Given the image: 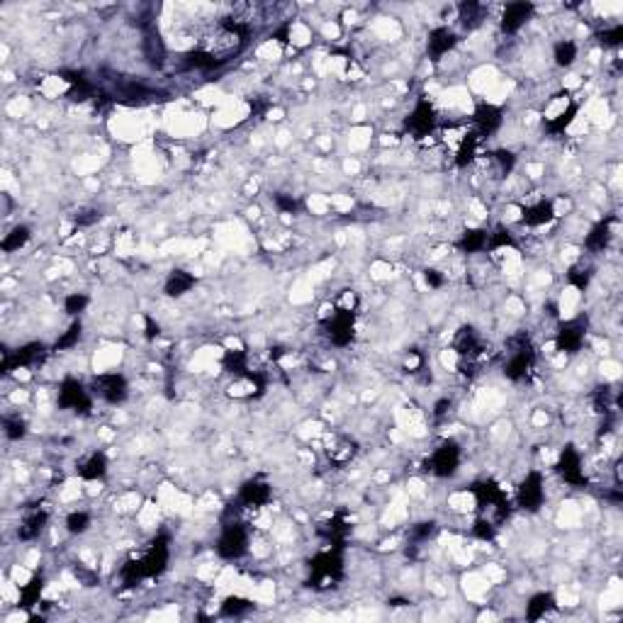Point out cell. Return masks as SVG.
I'll return each mask as SVG.
<instances>
[{
    "mask_svg": "<svg viewBox=\"0 0 623 623\" xmlns=\"http://www.w3.org/2000/svg\"><path fill=\"white\" fill-rule=\"evenodd\" d=\"M170 560V548H168V538L158 536L156 540L146 545L139 555L129 558L120 570V580H122L124 587H134L136 582L146 580V577H158L163 570L168 567Z\"/></svg>",
    "mask_w": 623,
    "mask_h": 623,
    "instance_id": "1",
    "label": "cell"
},
{
    "mask_svg": "<svg viewBox=\"0 0 623 623\" xmlns=\"http://www.w3.org/2000/svg\"><path fill=\"white\" fill-rule=\"evenodd\" d=\"M472 494H475V501H477L479 519H487L497 528H499V523H504L506 519H509V499H506V492L494 482V479L475 482L472 484Z\"/></svg>",
    "mask_w": 623,
    "mask_h": 623,
    "instance_id": "2",
    "label": "cell"
},
{
    "mask_svg": "<svg viewBox=\"0 0 623 623\" xmlns=\"http://www.w3.org/2000/svg\"><path fill=\"white\" fill-rule=\"evenodd\" d=\"M344 577V548L341 545H327L312 558V589H329Z\"/></svg>",
    "mask_w": 623,
    "mask_h": 623,
    "instance_id": "3",
    "label": "cell"
},
{
    "mask_svg": "<svg viewBox=\"0 0 623 623\" xmlns=\"http://www.w3.org/2000/svg\"><path fill=\"white\" fill-rule=\"evenodd\" d=\"M506 346H509V358H506L504 363V375L509 380H514V383H519V380L526 378V373L533 368V361H536V351H533L531 341H528L526 334H516L511 336L509 341H506Z\"/></svg>",
    "mask_w": 623,
    "mask_h": 623,
    "instance_id": "4",
    "label": "cell"
},
{
    "mask_svg": "<svg viewBox=\"0 0 623 623\" xmlns=\"http://www.w3.org/2000/svg\"><path fill=\"white\" fill-rule=\"evenodd\" d=\"M249 550V528L241 521L224 523L222 536L217 540V553L224 560H239Z\"/></svg>",
    "mask_w": 623,
    "mask_h": 623,
    "instance_id": "5",
    "label": "cell"
},
{
    "mask_svg": "<svg viewBox=\"0 0 623 623\" xmlns=\"http://www.w3.org/2000/svg\"><path fill=\"white\" fill-rule=\"evenodd\" d=\"M324 334L329 336L334 346H349L354 341L356 334V310H344V307H336L332 312V317L322 324Z\"/></svg>",
    "mask_w": 623,
    "mask_h": 623,
    "instance_id": "6",
    "label": "cell"
},
{
    "mask_svg": "<svg viewBox=\"0 0 623 623\" xmlns=\"http://www.w3.org/2000/svg\"><path fill=\"white\" fill-rule=\"evenodd\" d=\"M57 402L62 409L76 412V414H91V409H93L91 392H88V390L83 388V383L76 378H64V383L59 385Z\"/></svg>",
    "mask_w": 623,
    "mask_h": 623,
    "instance_id": "7",
    "label": "cell"
},
{
    "mask_svg": "<svg viewBox=\"0 0 623 623\" xmlns=\"http://www.w3.org/2000/svg\"><path fill=\"white\" fill-rule=\"evenodd\" d=\"M458 465H460V446H458L455 441H443L426 460V470L433 472L436 477L455 475Z\"/></svg>",
    "mask_w": 623,
    "mask_h": 623,
    "instance_id": "8",
    "label": "cell"
},
{
    "mask_svg": "<svg viewBox=\"0 0 623 623\" xmlns=\"http://www.w3.org/2000/svg\"><path fill=\"white\" fill-rule=\"evenodd\" d=\"M93 392L100 397L105 404L117 407V404H122V402L127 400V395H129V385H127V380L122 378V375L105 373V375H98V378L93 380Z\"/></svg>",
    "mask_w": 623,
    "mask_h": 623,
    "instance_id": "9",
    "label": "cell"
},
{
    "mask_svg": "<svg viewBox=\"0 0 623 623\" xmlns=\"http://www.w3.org/2000/svg\"><path fill=\"white\" fill-rule=\"evenodd\" d=\"M44 356H47V346L40 344V341H32V344L20 346L18 351H5L3 366H0V371L8 375V373H13V371H20V368L37 366V363H40Z\"/></svg>",
    "mask_w": 623,
    "mask_h": 623,
    "instance_id": "10",
    "label": "cell"
},
{
    "mask_svg": "<svg viewBox=\"0 0 623 623\" xmlns=\"http://www.w3.org/2000/svg\"><path fill=\"white\" fill-rule=\"evenodd\" d=\"M545 499V487H543V475L540 472H528L519 484V504L526 511H538L543 506Z\"/></svg>",
    "mask_w": 623,
    "mask_h": 623,
    "instance_id": "11",
    "label": "cell"
},
{
    "mask_svg": "<svg viewBox=\"0 0 623 623\" xmlns=\"http://www.w3.org/2000/svg\"><path fill=\"white\" fill-rule=\"evenodd\" d=\"M404 124L417 139H421V136L431 134V129L436 127V110H433V105L429 100H419Z\"/></svg>",
    "mask_w": 623,
    "mask_h": 623,
    "instance_id": "12",
    "label": "cell"
},
{
    "mask_svg": "<svg viewBox=\"0 0 623 623\" xmlns=\"http://www.w3.org/2000/svg\"><path fill=\"white\" fill-rule=\"evenodd\" d=\"M558 472L562 475L567 484L572 487H584L587 484V477H584V467H582V458L572 446H565V450L560 453L558 460Z\"/></svg>",
    "mask_w": 623,
    "mask_h": 623,
    "instance_id": "13",
    "label": "cell"
},
{
    "mask_svg": "<svg viewBox=\"0 0 623 623\" xmlns=\"http://www.w3.org/2000/svg\"><path fill=\"white\" fill-rule=\"evenodd\" d=\"M270 501V487L263 479H249L244 482V487L239 489V497H236V504L239 509H261Z\"/></svg>",
    "mask_w": 623,
    "mask_h": 623,
    "instance_id": "14",
    "label": "cell"
},
{
    "mask_svg": "<svg viewBox=\"0 0 623 623\" xmlns=\"http://www.w3.org/2000/svg\"><path fill=\"white\" fill-rule=\"evenodd\" d=\"M584 334H587V329H584L580 319L560 324L558 336H555V349L562 351V354H577L584 344Z\"/></svg>",
    "mask_w": 623,
    "mask_h": 623,
    "instance_id": "15",
    "label": "cell"
},
{
    "mask_svg": "<svg viewBox=\"0 0 623 623\" xmlns=\"http://www.w3.org/2000/svg\"><path fill=\"white\" fill-rule=\"evenodd\" d=\"M472 124H475V132L479 136H489L501 127V110L497 105L489 103H479L475 107V115H472Z\"/></svg>",
    "mask_w": 623,
    "mask_h": 623,
    "instance_id": "16",
    "label": "cell"
},
{
    "mask_svg": "<svg viewBox=\"0 0 623 623\" xmlns=\"http://www.w3.org/2000/svg\"><path fill=\"white\" fill-rule=\"evenodd\" d=\"M533 3H509L504 8V13H501V30L506 32V35H514V32H519L523 25H526L528 20H531L533 15Z\"/></svg>",
    "mask_w": 623,
    "mask_h": 623,
    "instance_id": "17",
    "label": "cell"
},
{
    "mask_svg": "<svg viewBox=\"0 0 623 623\" xmlns=\"http://www.w3.org/2000/svg\"><path fill=\"white\" fill-rule=\"evenodd\" d=\"M455 42H458V37L453 30H448V27H436V30L429 32V42H426L429 57H431L433 62H438L441 57H446V54L455 47Z\"/></svg>",
    "mask_w": 623,
    "mask_h": 623,
    "instance_id": "18",
    "label": "cell"
},
{
    "mask_svg": "<svg viewBox=\"0 0 623 623\" xmlns=\"http://www.w3.org/2000/svg\"><path fill=\"white\" fill-rule=\"evenodd\" d=\"M144 54H146L149 64L156 66V69L163 64V59H166V44L161 42V35H158L153 22H149V25L144 27Z\"/></svg>",
    "mask_w": 623,
    "mask_h": 623,
    "instance_id": "19",
    "label": "cell"
},
{
    "mask_svg": "<svg viewBox=\"0 0 623 623\" xmlns=\"http://www.w3.org/2000/svg\"><path fill=\"white\" fill-rule=\"evenodd\" d=\"M349 531H351V526H349V521H346L344 514H334L332 519L319 528V533H322L324 540H327V545H341V548H344V540H346V536H349Z\"/></svg>",
    "mask_w": 623,
    "mask_h": 623,
    "instance_id": "20",
    "label": "cell"
},
{
    "mask_svg": "<svg viewBox=\"0 0 623 623\" xmlns=\"http://www.w3.org/2000/svg\"><path fill=\"white\" fill-rule=\"evenodd\" d=\"M553 219H555V207L550 200H538L523 209V222H526L528 227H543V224H550Z\"/></svg>",
    "mask_w": 623,
    "mask_h": 623,
    "instance_id": "21",
    "label": "cell"
},
{
    "mask_svg": "<svg viewBox=\"0 0 623 623\" xmlns=\"http://www.w3.org/2000/svg\"><path fill=\"white\" fill-rule=\"evenodd\" d=\"M76 470H78L81 479H103L105 472H107V458L100 450H95V453L86 455Z\"/></svg>",
    "mask_w": 623,
    "mask_h": 623,
    "instance_id": "22",
    "label": "cell"
},
{
    "mask_svg": "<svg viewBox=\"0 0 623 623\" xmlns=\"http://www.w3.org/2000/svg\"><path fill=\"white\" fill-rule=\"evenodd\" d=\"M47 526V511L44 509H32L25 514V519L20 521L18 538L20 540H35L42 533V528Z\"/></svg>",
    "mask_w": 623,
    "mask_h": 623,
    "instance_id": "23",
    "label": "cell"
},
{
    "mask_svg": "<svg viewBox=\"0 0 623 623\" xmlns=\"http://www.w3.org/2000/svg\"><path fill=\"white\" fill-rule=\"evenodd\" d=\"M192 288H195V275H190L187 270H170L166 283H163V292L168 297H180Z\"/></svg>",
    "mask_w": 623,
    "mask_h": 623,
    "instance_id": "24",
    "label": "cell"
},
{
    "mask_svg": "<svg viewBox=\"0 0 623 623\" xmlns=\"http://www.w3.org/2000/svg\"><path fill=\"white\" fill-rule=\"evenodd\" d=\"M327 455H329V460H332V465H339V467L346 465V462L356 455V441L349 436H339L334 443H329Z\"/></svg>",
    "mask_w": 623,
    "mask_h": 623,
    "instance_id": "25",
    "label": "cell"
},
{
    "mask_svg": "<svg viewBox=\"0 0 623 623\" xmlns=\"http://www.w3.org/2000/svg\"><path fill=\"white\" fill-rule=\"evenodd\" d=\"M609 241H611V219H602V222L594 224L592 231L587 234L584 246H587L589 251L599 253V251H604L606 246H609Z\"/></svg>",
    "mask_w": 623,
    "mask_h": 623,
    "instance_id": "26",
    "label": "cell"
},
{
    "mask_svg": "<svg viewBox=\"0 0 623 623\" xmlns=\"http://www.w3.org/2000/svg\"><path fill=\"white\" fill-rule=\"evenodd\" d=\"M479 139H482V136L477 134L475 129L472 132H465V134L460 136V144H458V151H455V163L458 166H467V163L472 161V158H475V153H477V146H479Z\"/></svg>",
    "mask_w": 623,
    "mask_h": 623,
    "instance_id": "27",
    "label": "cell"
},
{
    "mask_svg": "<svg viewBox=\"0 0 623 623\" xmlns=\"http://www.w3.org/2000/svg\"><path fill=\"white\" fill-rule=\"evenodd\" d=\"M484 13H487L484 5L475 3V0H467V3L458 5V18H460V25L467 27V30H475L479 22L484 20Z\"/></svg>",
    "mask_w": 623,
    "mask_h": 623,
    "instance_id": "28",
    "label": "cell"
},
{
    "mask_svg": "<svg viewBox=\"0 0 623 623\" xmlns=\"http://www.w3.org/2000/svg\"><path fill=\"white\" fill-rule=\"evenodd\" d=\"M553 606H555L553 594H548V592L533 594V597L528 599V604H526V619L528 621H540L550 609H553Z\"/></svg>",
    "mask_w": 623,
    "mask_h": 623,
    "instance_id": "29",
    "label": "cell"
},
{
    "mask_svg": "<svg viewBox=\"0 0 623 623\" xmlns=\"http://www.w3.org/2000/svg\"><path fill=\"white\" fill-rule=\"evenodd\" d=\"M487 244H489V231L470 229V231H465V234L460 236V244H458V246H460L465 253H479V251L487 249Z\"/></svg>",
    "mask_w": 623,
    "mask_h": 623,
    "instance_id": "30",
    "label": "cell"
},
{
    "mask_svg": "<svg viewBox=\"0 0 623 623\" xmlns=\"http://www.w3.org/2000/svg\"><path fill=\"white\" fill-rule=\"evenodd\" d=\"M224 371H229L234 378H246L251 371H249V356L244 354V351H227V356H224Z\"/></svg>",
    "mask_w": 623,
    "mask_h": 623,
    "instance_id": "31",
    "label": "cell"
},
{
    "mask_svg": "<svg viewBox=\"0 0 623 623\" xmlns=\"http://www.w3.org/2000/svg\"><path fill=\"white\" fill-rule=\"evenodd\" d=\"M577 112H580V107H577V103H567L565 110H560L555 117L548 120V132H553V134H560V132H565L567 127L572 124V120L577 117Z\"/></svg>",
    "mask_w": 623,
    "mask_h": 623,
    "instance_id": "32",
    "label": "cell"
},
{
    "mask_svg": "<svg viewBox=\"0 0 623 623\" xmlns=\"http://www.w3.org/2000/svg\"><path fill=\"white\" fill-rule=\"evenodd\" d=\"M30 227H25V224H18V227L10 229V234H5L3 244H0V249H3L5 253H15L20 251L22 246L30 241Z\"/></svg>",
    "mask_w": 623,
    "mask_h": 623,
    "instance_id": "33",
    "label": "cell"
},
{
    "mask_svg": "<svg viewBox=\"0 0 623 623\" xmlns=\"http://www.w3.org/2000/svg\"><path fill=\"white\" fill-rule=\"evenodd\" d=\"M185 64L190 66V69H200V71H214V69H219V66H222L217 59L212 57V54H207L202 47L187 52L185 54Z\"/></svg>",
    "mask_w": 623,
    "mask_h": 623,
    "instance_id": "34",
    "label": "cell"
},
{
    "mask_svg": "<svg viewBox=\"0 0 623 623\" xmlns=\"http://www.w3.org/2000/svg\"><path fill=\"white\" fill-rule=\"evenodd\" d=\"M42 589H44V580L42 575H35L30 582L22 587V594H20V604L25 606V609H32L35 604H40V597H42Z\"/></svg>",
    "mask_w": 623,
    "mask_h": 623,
    "instance_id": "35",
    "label": "cell"
},
{
    "mask_svg": "<svg viewBox=\"0 0 623 623\" xmlns=\"http://www.w3.org/2000/svg\"><path fill=\"white\" fill-rule=\"evenodd\" d=\"M553 59H555V64L558 66H572L575 64V59H577V44L572 42V40H562V42H558L555 44V49H553Z\"/></svg>",
    "mask_w": 623,
    "mask_h": 623,
    "instance_id": "36",
    "label": "cell"
},
{
    "mask_svg": "<svg viewBox=\"0 0 623 623\" xmlns=\"http://www.w3.org/2000/svg\"><path fill=\"white\" fill-rule=\"evenodd\" d=\"M614 404H619V397H614V390H611L609 385L597 388V392H594V409H597L599 414L609 417V412L614 409Z\"/></svg>",
    "mask_w": 623,
    "mask_h": 623,
    "instance_id": "37",
    "label": "cell"
},
{
    "mask_svg": "<svg viewBox=\"0 0 623 623\" xmlns=\"http://www.w3.org/2000/svg\"><path fill=\"white\" fill-rule=\"evenodd\" d=\"M567 283L577 290H587L589 283H592V268L587 266H572L567 270Z\"/></svg>",
    "mask_w": 623,
    "mask_h": 623,
    "instance_id": "38",
    "label": "cell"
},
{
    "mask_svg": "<svg viewBox=\"0 0 623 623\" xmlns=\"http://www.w3.org/2000/svg\"><path fill=\"white\" fill-rule=\"evenodd\" d=\"M81 334H83V327H81V322H74V324H71V327L62 334V339H57V344H54V351L74 349V346L81 341Z\"/></svg>",
    "mask_w": 623,
    "mask_h": 623,
    "instance_id": "39",
    "label": "cell"
},
{
    "mask_svg": "<svg viewBox=\"0 0 623 623\" xmlns=\"http://www.w3.org/2000/svg\"><path fill=\"white\" fill-rule=\"evenodd\" d=\"M88 526H91V514H88V511H71V514L66 516V528H69V533H74V536L86 533Z\"/></svg>",
    "mask_w": 623,
    "mask_h": 623,
    "instance_id": "40",
    "label": "cell"
},
{
    "mask_svg": "<svg viewBox=\"0 0 623 623\" xmlns=\"http://www.w3.org/2000/svg\"><path fill=\"white\" fill-rule=\"evenodd\" d=\"M251 609H253V604L249 602V599H241V597H227L222 604L224 616H244V614H249Z\"/></svg>",
    "mask_w": 623,
    "mask_h": 623,
    "instance_id": "41",
    "label": "cell"
},
{
    "mask_svg": "<svg viewBox=\"0 0 623 623\" xmlns=\"http://www.w3.org/2000/svg\"><path fill=\"white\" fill-rule=\"evenodd\" d=\"M433 533H436V523H433V521H421V523H417V526L409 528V540L414 545L426 543V540L431 538Z\"/></svg>",
    "mask_w": 623,
    "mask_h": 623,
    "instance_id": "42",
    "label": "cell"
},
{
    "mask_svg": "<svg viewBox=\"0 0 623 623\" xmlns=\"http://www.w3.org/2000/svg\"><path fill=\"white\" fill-rule=\"evenodd\" d=\"M3 426H5V436H8L10 441H20V438H25V433H27V424L22 421L20 417H5Z\"/></svg>",
    "mask_w": 623,
    "mask_h": 623,
    "instance_id": "43",
    "label": "cell"
},
{
    "mask_svg": "<svg viewBox=\"0 0 623 623\" xmlns=\"http://www.w3.org/2000/svg\"><path fill=\"white\" fill-rule=\"evenodd\" d=\"M88 295H83V292H71L69 297L64 300V310L66 314H71V317H76V314H81L88 307Z\"/></svg>",
    "mask_w": 623,
    "mask_h": 623,
    "instance_id": "44",
    "label": "cell"
},
{
    "mask_svg": "<svg viewBox=\"0 0 623 623\" xmlns=\"http://www.w3.org/2000/svg\"><path fill=\"white\" fill-rule=\"evenodd\" d=\"M597 40L602 47H619V44L623 42V27L621 25L606 27V30H602L597 35Z\"/></svg>",
    "mask_w": 623,
    "mask_h": 623,
    "instance_id": "45",
    "label": "cell"
},
{
    "mask_svg": "<svg viewBox=\"0 0 623 623\" xmlns=\"http://www.w3.org/2000/svg\"><path fill=\"white\" fill-rule=\"evenodd\" d=\"M492 158H494V163H497V168H499L501 175H509L511 168H514V163H516L514 153L506 151V149H499V151H494Z\"/></svg>",
    "mask_w": 623,
    "mask_h": 623,
    "instance_id": "46",
    "label": "cell"
},
{
    "mask_svg": "<svg viewBox=\"0 0 623 623\" xmlns=\"http://www.w3.org/2000/svg\"><path fill=\"white\" fill-rule=\"evenodd\" d=\"M506 246H514V236L509 234V231L504 229H494L492 234H489V244L487 249H506Z\"/></svg>",
    "mask_w": 623,
    "mask_h": 623,
    "instance_id": "47",
    "label": "cell"
},
{
    "mask_svg": "<svg viewBox=\"0 0 623 623\" xmlns=\"http://www.w3.org/2000/svg\"><path fill=\"white\" fill-rule=\"evenodd\" d=\"M472 533H475L479 540H492L494 536H497V526L489 523L487 519H477L475 526H472Z\"/></svg>",
    "mask_w": 623,
    "mask_h": 623,
    "instance_id": "48",
    "label": "cell"
},
{
    "mask_svg": "<svg viewBox=\"0 0 623 623\" xmlns=\"http://www.w3.org/2000/svg\"><path fill=\"white\" fill-rule=\"evenodd\" d=\"M98 219H100V212L93 207H83L74 214V222L78 224V227H91V224H95Z\"/></svg>",
    "mask_w": 623,
    "mask_h": 623,
    "instance_id": "49",
    "label": "cell"
},
{
    "mask_svg": "<svg viewBox=\"0 0 623 623\" xmlns=\"http://www.w3.org/2000/svg\"><path fill=\"white\" fill-rule=\"evenodd\" d=\"M275 207H278L280 212H285V214H292V212H297V209H300V202H297L292 195H275Z\"/></svg>",
    "mask_w": 623,
    "mask_h": 623,
    "instance_id": "50",
    "label": "cell"
},
{
    "mask_svg": "<svg viewBox=\"0 0 623 623\" xmlns=\"http://www.w3.org/2000/svg\"><path fill=\"white\" fill-rule=\"evenodd\" d=\"M424 280H426L429 288H441V285H443V275H441L438 270H433V268L424 270Z\"/></svg>",
    "mask_w": 623,
    "mask_h": 623,
    "instance_id": "51",
    "label": "cell"
},
{
    "mask_svg": "<svg viewBox=\"0 0 623 623\" xmlns=\"http://www.w3.org/2000/svg\"><path fill=\"white\" fill-rule=\"evenodd\" d=\"M144 324H146V341H153V339H156V336H158V334H161V329H158V324H156V322H153V319H151V317H149V314H146V317H144Z\"/></svg>",
    "mask_w": 623,
    "mask_h": 623,
    "instance_id": "52",
    "label": "cell"
},
{
    "mask_svg": "<svg viewBox=\"0 0 623 623\" xmlns=\"http://www.w3.org/2000/svg\"><path fill=\"white\" fill-rule=\"evenodd\" d=\"M450 412V402L448 400H441V402H436V409H433V414H436L438 419L441 417H446Z\"/></svg>",
    "mask_w": 623,
    "mask_h": 623,
    "instance_id": "53",
    "label": "cell"
}]
</instances>
